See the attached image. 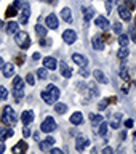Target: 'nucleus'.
<instances>
[{"instance_id": "nucleus-1", "label": "nucleus", "mask_w": 136, "mask_h": 154, "mask_svg": "<svg viewBox=\"0 0 136 154\" xmlns=\"http://www.w3.org/2000/svg\"><path fill=\"white\" fill-rule=\"evenodd\" d=\"M40 96H42V100L45 101L47 104H55L58 101V98H59V88L51 84V85H48L45 90H42Z\"/></svg>"}, {"instance_id": "nucleus-2", "label": "nucleus", "mask_w": 136, "mask_h": 154, "mask_svg": "<svg viewBox=\"0 0 136 154\" xmlns=\"http://www.w3.org/2000/svg\"><path fill=\"white\" fill-rule=\"evenodd\" d=\"M16 120H18V117H16V114H14V111H13V108L11 106H5L3 108V114H2V122L5 124V125H14L16 124Z\"/></svg>"}, {"instance_id": "nucleus-3", "label": "nucleus", "mask_w": 136, "mask_h": 154, "mask_svg": "<svg viewBox=\"0 0 136 154\" xmlns=\"http://www.w3.org/2000/svg\"><path fill=\"white\" fill-rule=\"evenodd\" d=\"M14 40H16V43L23 48V50H26V48H29V45H31L27 32H24V31H21V32L18 31L16 34H14Z\"/></svg>"}, {"instance_id": "nucleus-4", "label": "nucleus", "mask_w": 136, "mask_h": 154, "mask_svg": "<svg viewBox=\"0 0 136 154\" xmlns=\"http://www.w3.org/2000/svg\"><path fill=\"white\" fill-rule=\"evenodd\" d=\"M55 128H56V122H55V119H53V117H47L42 122V125H40V130H42V132H45V133H51Z\"/></svg>"}, {"instance_id": "nucleus-5", "label": "nucleus", "mask_w": 136, "mask_h": 154, "mask_svg": "<svg viewBox=\"0 0 136 154\" xmlns=\"http://www.w3.org/2000/svg\"><path fill=\"white\" fill-rule=\"evenodd\" d=\"M29 16H31V7H29L27 2L21 3V24H26L29 21Z\"/></svg>"}, {"instance_id": "nucleus-6", "label": "nucleus", "mask_w": 136, "mask_h": 154, "mask_svg": "<svg viewBox=\"0 0 136 154\" xmlns=\"http://www.w3.org/2000/svg\"><path fill=\"white\" fill-rule=\"evenodd\" d=\"M130 11H131V10H130L125 3L119 5V16L122 18L123 21H130V19H131V13H130Z\"/></svg>"}, {"instance_id": "nucleus-7", "label": "nucleus", "mask_w": 136, "mask_h": 154, "mask_svg": "<svg viewBox=\"0 0 136 154\" xmlns=\"http://www.w3.org/2000/svg\"><path fill=\"white\" fill-rule=\"evenodd\" d=\"M62 38H64L66 43H74L77 40V34H75V31H72V29H67V31L62 32Z\"/></svg>"}, {"instance_id": "nucleus-8", "label": "nucleus", "mask_w": 136, "mask_h": 154, "mask_svg": "<svg viewBox=\"0 0 136 154\" xmlns=\"http://www.w3.org/2000/svg\"><path fill=\"white\" fill-rule=\"evenodd\" d=\"M90 144V140L85 137H79L75 140V149L77 151H85V148Z\"/></svg>"}, {"instance_id": "nucleus-9", "label": "nucleus", "mask_w": 136, "mask_h": 154, "mask_svg": "<svg viewBox=\"0 0 136 154\" xmlns=\"http://www.w3.org/2000/svg\"><path fill=\"white\" fill-rule=\"evenodd\" d=\"M72 61L75 63V64H79V66H86L88 64V60H86L85 56H82V55H79V53H74V55H72Z\"/></svg>"}, {"instance_id": "nucleus-10", "label": "nucleus", "mask_w": 136, "mask_h": 154, "mask_svg": "<svg viewBox=\"0 0 136 154\" xmlns=\"http://www.w3.org/2000/svg\"><path fill=\"white\" fill-rule=\"evenodd\" d=\"M43 64H45L47 69L53 71V69H56V67H58V61L55 60V58H51V56H47L45 60H43Z\"/></svg>"}, {"instance_id": "nucleus-11", "label": "nucleus", "mask_w": 136, "mask_h": 154, "mask_svg": "<svg viewBox=\"0 0 136 154\" xmlns=\"http://www.w3.org/2000/svg\"><path fill=\"white\" fill-rule=\"evenodd\" d=\"M93 77H95V80L101 82V84H109V79L104 75V72H103V71H99V69L93 71Z\"/></svg>"}, {"instance_id": "nucleus-12", "label": "nucleus", "mask_w": 136, "mask_h": 154, "mask_svg": "<svg viewBox=\"0 0 136 154\" xmlns=\"http://www.w3.org/2000/svg\"><path fill=\"white\" fill-rule=\"evenodd\" d=\"M2 71H3V75L7 77H13V74H14V66L11 64V63H5L3 64V67H2Z\"/></svg>"}, {"instance_id": "nucleus-13", "label": "nucleus", "mask_w": 136, "mask_h": 154, "mask_svg": "<svg viewBox=\"0 0 136 154\" xmlns=\"http://www.w3.org/2000/svg\"><path fill=\"white\" fill-rule=\"evenodd\" d=\"M59 71H61V74H62V77H66V79H69V77H72V69L69 66L66 64V63H59Z\"/></svg>"}, {"instance_id": "nucleus-14", "label": "nucleus", "mask_w": 136, "mask_h": 154, "mask_svg": "<svg viewBox=\"0 0 136 154\" xmlns=\"http://www.w3.org/2000/svg\"><path fill=\"white\" fill-rule=\"evenodd\" d=\"M47 27H50V29H56L58 27V18H56V14H48L47 16Z\"/></svg>"}, {"instance_id": "nucleus-15", "label": "nucleus", "mask_w": 136, "mask_h": 154, "mask_svg": "<svg viewBox=\"0 0 136 154\" xmlns=\"http://www.w3.org/2000/svg\"><path fill=\"white\" fill-rule=\"evenodd\" d=\"M95 24H96L99 29H107V27H109V21H107L104 16H96V18H95Z\"/></svg>"}, {"instance_id": "nucleus-16", "label": "nucleus", "mask_w": 136, "mask_h": 154, "mask_svg": "<svg viewBox=\"0 0 136 154\" xmlns=\"http://www.w3.org/2000/svg\"><path fill=\"white\" fill-rule=\"evenodd\" d=\"M21 120H23L24 125H29L34 120V112L32 111H24V112L21 114Z\"/></svg>"}, {"instance_id": "nucleus-17", "label": "nucleus", "mask_w": 136, "mask_h": 154, "mask_svg": "<svg viewBox=\"0 0 136 154\" xmlns=\"http://www.w3.org/2000/svg\"><path fill=\"white\" fill-rule=\"evenodd\" d=\"M122 124V114H114L110 117V128H119Z\"/></svg>"}, {"instance_id": "nucleus-18", "label": "nucleus", "mask_w": 136, "mask_h": 154, "mask_svg": "<svg viewBox=\"0 0 136 154\" xmlns=\"http://www.w3.org/2000/svg\"><path fill=\"white\" fill-rule=\"evenodd\" d=\"M82 13H83L85 21H90V19L95 16V10L91 7H82Z\"/></svg>"}, {"instance_id": "nucleus-19", "label": "nucleus", "mask_w": 136, "mask_h": 154, "mask_svg": "<svg viewBox=\"0 0 136 154\" xmlns=\"http://www.w3.org/2000/svg\"><path fill=\"white\" fill-rule=\"evenodd\" d=\"M91 43H93L95 50H103L104 48V42L101 40V37H98V35H95L93 38H91Z\"/></svg>"}, {"instance_id": "nucleus-20", "label": "nucleus", "mask_w": 136, "mask_h": 154, "mask_svg": "<svg viewBox=\"0 0 136 154\" xmlns=\"http://www.w3.org/2000/svg\"><path fill=\"white\" fill-rule=\"evenodd\" d=\"M82 122H83V116H82V112H74V114L71 116V124L80 125Z\"/></svg>"}, {"instance_id": "nucleus-21", "label": "nucleus", "mask_w": 136, "mask_h": 154, "mask_svg": "<svg viewBox=\"0 0 136 154\" xmlns=\"http://www.w3.org/2000/svg\"><path fill=\"white\" fill-rule=\"evenodd\" d=\"M27 149V144L24 143V141H19L18 144H14V146L11 148V151L14 152V154H18V152H24Z\"/></svg>"}, {"instance_id": "nucleus-22", "label": "nucleus", "mask_w": 136, "mask_h": 154, "mask_svg": "<svg viewBox=\"0 0 136 154\" xmlns=\"http://www.w3.org/2000/svg\"><path fill=\"white\" fill-rule=\"evenodd\" d=\"M13 137V130L11 128H0V141H5L7 138Z\"/></svg>"}, {"instance_id": "nucleus-23", "label": "nucleus", "mask_w": 136, "mask_h": 154, "mask_svg": "<svg viewBox=\"0 0 136 154\" xmlns=\"http://www.w3.org/2000/svg\"><path fill=\"white\" fill-rule=\"evenodd\" d=\"M61 18L64 19L66 23H72V13L69 8H62L61 10Z\"/></svg>"}, {"instance_id": "nucleus-24", "label": "nucleus", "mask_w": 136, "mask_h": 154, "mask_svg": "<svg viewBox=\"0 0 136 154\" xmlns=\"http://www.w3.org/2000/svg\"><path fill=\"white\" fill-rule=\"evenodd\" d=\"M5 14H7V18H13V16H16L18 14V7L16 5H10V7L7 8V11H5Z\"/></svg>"}, {"instance_id": "nucleus-25", "label": "nucleus", "mask_w": 136, "mask_h": 154, "mask_svg": "<svg viewBox=\"0 0 136 154\" xmlns=\"http://www.w3.org/2000/svg\"><path fill=\"white\" fill-rule=\"evenodd\" d=\"M24 88V80L21 77H14L13 79V90H23Z\"/></svg>"}, {"instance_id": "nucleus-26", "label": "nucleus", "mask_w": 136, "mask_h": 154, "mask_svg": "<svg viewBox=\"0 0 136 154\" xmlns=\"http://www.w3.org/2000/svg\"><path fill=\"white\" fill-rule=\"evenodd\" d=\"M18 29H19V26H18V23H14V21H10L7 24V32L8 34H16Z\"/></svg>"}, {"instance_id": "nucleus-27", "label": "nucleus", "mask_w": 136, "mask_h": 154, "mask_svg": "<svg viewBox=\"0 0 136 154\" xmlns=\"http://www.w3.org/2000/svg\"><path fill=\"white\" fill-rule=\"evenodd\" d=\"M96 133L101 135V137H104V135L107 133V124H106V122H101V124H99V127L96 128Z\"/></svg>"}, {"instance_id": "nucleus-28", "label": "nucleus", "mask_w": 136, "mask_h": 154, "mask_svg": "<svg viewBox=\"0 0 136 154\" xmlns=\"http://www.w3.org/2000/svg\"><path fill=\"white\" fill-rule=\"evenodd\" d=\"M35 32H37L38 37H45L47 35V27L42 26V24H37V26H35Z\"/></svg>"}, {"instance_id": "nucleus-29", "label": "nucleus", "mask_w": 136, "mask_h": 154, "mask_svg": "<svg viewBox=\"0 0 136 154\" xmlns=\"http://www.w3.org/2000/svg\"><path fill=\"white\" fill-rule=\"evenodd\" d=\"M55 111H56L58 114H64L66 111H67V106L64 103H58V104H55Z\"/></svg>"}, {"instance_id": "nucleus-30", "label": "nucleus", "mask_w": 136, "mask_h": 154, "mask_svg": "<svg viewBox=\"0 0 136 154\" xmlns=\"http://www.w3.org/2000/svg\"><path fill=\"white\" fill-rule=\"evenodd\" d=\"M90 120L93 122V125H99L103 122V116H96V114H90Z\"/></svg>"}, {"instance_id": "nucleus-31", "label": "nucleus", "mask_w": 136, "mask_h": 154, "mask_svg": "<svg viewBox=\"0 0 136 154\" xmlns=\"http://www.w3.org/2000/svg\"><path fill=\"white\" fill-rule=\"evenodd\" d=\"M119 43H120V47H127L128 45V35L127 34H120L119 35Z\"/></svg>"}, {"instance_id": "nucleus-32", "label": "nucleus", "mask_w": 136, "mask_h": 154, "mask_svg": "<svg viewBox=\"0 0 136 154\" xmlns=\"http://www.w3.org/2000/svg\"><path fill=\"white\" fill-rule=\"evenodd\" d=\"M117 56L120 58V60H125V58L128 56V48H127V47H122V48H120V50H119Z\"/></svg>"}, {"instance_id": "nucleus-33", "label": "nucleus", "mask_w": 136, "mask_h": 154, "mask_svg": "<svg viewBox=\"0 0 136 154\" xmlns=\"http://www.w3.org/2000/svg\"><path fill=\"white\" fill-rule=\"evenodd\" d=\"M37 75L40 77V79H47L48 77V69L47 67H40V69L37 71Z\"/></svg>"}, {"instance_id": "nucleus-34", "label": "nucleus", "mask_w": 136, "mask_h": 154, "mask_svg": "<svg viewBox=\"0 0 136 154\" xmlns=\"http://www.w3.org/2000/svg\"><path fill=\"white\" fill-rule=\"evenodd\" d=\"M50 146L51 144L47 141V140H43V141H40V149L42 151H48V149H50Z\"/></svg>"}, {"instance_id": "nucleus-35", "label": "nucleus", "mask_w": 136, "mask_h": 154, "mask_svg": "<svg viewBox=\"0 0 136 154\" xmlns=\"http://www.w3.org/2000/svg\"><path fill=\"white\" fill-rule=\"evenodd\" d=\"M7 96H8V90L5 88V87L0 85V100H5Z\"/></svg>"}, {"instance_id": "nucleus-36", "label": "nucleus", "mask_w": 136, "mask_h": 154, "mask_svg": "<svg viewBox=\"0 0 136 154\" xmlns=\"http://www.w3.org/2000/svg\"><path fill=\"white\" fill-rule=\"evenodd\" d=\"M107 104H109V101H107V100H101V101H99V104H98V109H99V111H103V109L107 108Z\"/></svg>"}, {"instance_id": "nucleus-37", "label": "nucleus", "mask_w": 136, "mask_h": 154, "mask_svg": "<svg viewBox=\"0 0 136 154\" xmlns=\"http://www.w3.org/2000/svg\"><path fill=\"white\" fill-rule=\"evenodd\" d=\"M26 82L29 85H35V79H34V74H27L26 75Z\"/></svg>"}, {"instance_id": "nucleus-38", "label": "nucleus", "mask_w": 136, "mask_h": 154, "mask_svg": "<svg viewBox=\"0 0 136 154\" xmlns=\"http://www.w3.org/2000/svg\"><path fill=\"white\" fill-rule=\"evenodd\" d=\"M13 95H14V98H16L18 101L23 98V95H24V91L23 90H13Z\"/></svg>"}, {"instance_id": "nucleus-39", "label": "nucleus", "mask_w": 136, "mask_h": 154, "mask_svg": "<svg viewBox=\"0 0 136 154\" xmlns=\"http://www.w3.org/2000/svg\"><path fill=\"white\" fill-rule=\"evenodd\" d=\"M112 7H114V0H106V10L110 13L112 11Z\"/></svg>"}, {"instance_id": "nucleus-40", "label": "nucleus", "mask_w": 136, "mask_h": 154, "mask_svg": "<svg viewBox=\"0 0 136 154\" xmlns=\"http://www.w3.org/2000/svg\"><path fill=\"white\" fill-rule=\"evenodd\" d=\"M125 5H127V7H128L130 10H133V8L136 7V5H134V2H133V0H125Z\"/></svg>"}, {"instance_id": "nucleus-41", "label": "nucleus", "mask_w": 136, "mask_h": 154, "mask_svg": "<svg viewBox=\"0 0 136 154\" xmlns=\"http://www.w3.org/2000/svg\"><path fill=\"white\" fill-rule=\"evenodd\" d=\"M114 31L117 32V34H122V26H120L119 23H115V24H114Z\"/></svg>"}, {"instance_id": "nucleus-42", "label": "nucleus", "mask_w": 136, "mask_h": 154, "mask_svg": "<svg viewBox=\"0 0 136 154\" xmlns=\"http://www.w3.org/2000/svg\"><path fill=\"white\" fill-rule=\"evenodd\" d=\"M125 127H127V128H131V127H133V120H131V119L125 120Z\"/></svg>"}, {"instance_id": "nucleus-43", "label": "nucleus", "mask_w": 136, "mask_h": 154, "mask_svg": "<svg viewBox=\"0 0 136 154\" xmlns=\"http://www.w3.org/2000/svg\"><path fill=\"white\" fill-rule=\"evenodd\" d=\"M23 135H24V137H26V138H27V137H29V135H31V130H29V128L26 127V128H24V130H23Z\"/></svg>"}, {"instance_id": "nucleus-44", "label": "nucleus", "mask_w": 136, "mask_h": 154, "mask_svg": "<svg viewBox=\"0 0 136 154\" xmlns=\"http://www.w3.org/2000/svg\"><path fill=\"white\" fill-rule=\"evenodd\" d=\"M38 58H40V55H38V53H34V55H32V60H34V61H37Z\"/></svg>"}, {"instance_id": "nucleus-45", "label": "nucleus", "mask_w": 136, "mask_h": 154, "mask_svg": "<svg viewBox=\"0 0 136 154\" xmlns=\"http://www.w3.org/2000/svg\"><path fill=\"white\" fill-rule=\"evenodd\" d=\"M47 141H48V143H50V144H55V138H51V137H48V138H47Z\"/></svg>"}, {"instance_id": "nucleus-46", "label": "nucleus", "mask_w": 136, "mask_h": 154, "mask_svg": "<svg viewBox=\"0 0 136 154\" xmlns=\"http://www.w3.org/2000/svg\"><path fill=\"white\" fill-rule=\"evenodd\" d=\"M51 152H53V154H62L61 149H51Z\"/></svg>"}, {"instance_id": "nucleus-47", "label": "nucleus", "mask_w": 136, "mask_h": 154, "mask_svg": "<svg viewBox=\"0 0 136 154\" xmlns=\"http://www.w3.org/2000/svg\"><path fill=\"white\" fill-rule=\"evenodd\" d=\"M80 74H82V75H85V77H86V74H88V72H86V69H82V71H80Z\"/></svg>"}, {"instance_id": "nucleus-48", "label": "nucleus", "mask_w": 136, "mask_h": 154, "mask_svg": "<svg viewBox=\"0 0 136 154\" xmlns=\"http://www.w3.org/2000/svg\"><path fill=\"white\" fill-rule=\"evenodd\" d=\"M3 64H5V63H3V60H2V58H0V69L3 67Z\"/></svg>"}, {"instance_id": "nucleus-49", "label": "nucleus", "mask_w": 136, "mask_h": 154, "mask_svg": "<svg viewBox=\"0 0 136 154\" xmlns=\"http://www.w3.org/2000/svg\"><path fill=\"white\" fill-rule=\"evenodd\" d=\"M43 2H47V3H55V0H43Z\"/></svg>"}, {"instance_id": "nucleus-50", "label": "nucleus", "mask_w": 136, "mask_h": 154, "mask_svg": "<svg viewBox=\"0 0 136 154\" xmlns=\"http://www.w3.org/2000/svg\"><path fill=\"white\" fill-rule=\"evenodd\" d=\"M0 27H3V23H2V19H0Z\"/></svg>"}, {"instance_id": "nucleus-51", "label": "nucleus", "mask_w": 136, "mask_h": 154, "mask_svg": "<svg viewBox=\"0 0 136 154\" xmlns=\"http://www.w3.org/2000/svg\"><path fill=\"white\" fill-rule=\"evenodd\" d=\"M133 138H134V140H136V132H134V133H133Z\"/></svg>"}]
</instances>
